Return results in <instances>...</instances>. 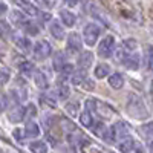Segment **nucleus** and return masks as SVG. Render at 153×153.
<instances>
[{
  "instance_id": "obj_1",
  "label": "nucleus",
  "mask_w": 153,
  "mask_h": 153,
  "mask_svg": "<svg viewBox=\"0 0 153 153\" xmlns=\"http://www.w3.org/2000/svg\"><path fill=\"white\" fill-rule=\"evenodd\" d=\"M127 109H129V113L135 118H144L147 117V110H146V106L143 104V101L136 98V97H132L129 104H127Z\"/></svg>"
},
{
  "instance_id": "obj_2",
  "label": "nucleus",
  "mask_w": 153,
  "mask_h": 153,
  "mask_svg": "<svg viewBox=\"0 0 153 153\" xmlns=\"http://www.w3.org/2000/svg\"><path fill=\"white\" fill-rule=\"evenodd\" d=\"M100 34H101L100 26H97L95 23H89V25H86V28L83 31V38H84V42L87 45H95Z\"/></svg>"
},
{
  "instance_id": "obj_3",
  "label": "nucleus",
  "mask_w": 153,
  "mask_h": 153,
  "mask_svg": "<svg viewBox=\"0 0 153 153\" xmlns=\"http://www.w3.org/2000/svg\"><path fill=\"white\" fill-rule=\"evenodd\" d=\"M113 49H115V40H113L112 35H107L106 38H103V42L100 43L98 54L103 57V58H109L113 54Z\"/></svg>"
},
{
  "instance_id": "obj_4",
  "label": "nucleus",
  "mask_w": 153,
  "mask_h": 153,
  "mask_svg": "<svg viewBox=\"0 0 153 153\" xmlns=\"http://www.w3.org/2000/svg\"><path fill=\"white\" fill-rule=\"evenodd\" d=\"M51 52H52V48H51V45L46 40H40L34 45V54L38 58H46L51 55Z\"/></svg>"
},
{
  "instance_id": "obj_5",
  "label": "nucleus",
  "mask_w": 153,
  "mask_h": 153,
  "mask_svg": "<svg viewBox=\"0 0 153 153\" xmlns=\"http://www.w3.org/2000/svg\"><path fill=\"white\" fill-rule=\"evenodd\" d=\"M9 22L17 28H25L29 23V20L26 19V16L22 11H11L9 12Z\"/></svg>"
},
{
  "instance_id": "obj_6",
  "label": "nucleus",
  "mask_w": 153,
  "mask_h": 153,
  "mask_svg": "<svg viewBox=\"0 0 153 153\" xmlns=\"http://www.w3.org/2000/svg\"><path fill=\"white\" fill-rule=\"evenodd\" d=\"M25 118H26V107H16V109H12L8 115V120L11 123H20L23 121Z\"/></svg>"
},
{
  "instance_id": "obj_7",
  "label": "nucleus",
  "mask_w": 153,
  "mask_h": 153,
  "mask_svg": "<svg viewBox=\"0 0 153 153\" xmlns=\"http://www.w3.org/2000/svg\"><path fill=\"white\" fill-rule=\"evenodd\" d=\"M113 132H115V136H117V139L120 138L121 141H123V139H126L127 136H129L130 129H129V126H127L124 121H120V123H117V124L113 126Z\"/></svg>"
},
{
  "instance_id": "obj_8",
  "label": "nucleus",
  "mask_w": 153,
  "mask_h": 153,
  "mask_svg": "<svg viewBox=\"0 0 153 153\" xmlns=\"http://www.w3.org/2000/svg\"><path fill=\"white\" fill-rule=\"evenodd\" d=\"M81 46H83V42H81L80 34H76V32L71 34L68 38V48L72 52H78V51H81Z\"/></svg>"
},
{
  "instance_id": "obj_9",
  "label": "nucleus",
  "mask_w": 153,
  "mask_h": 153,
  "mask_svg": "<svg viewBox=\"0 0 153 153\" xmlns=\"http://www.w3.org/2000/svg\"><path fill=\"white\" fill-rule=\"evenodd\" d=\"M80 146H81L83 153H103V147H100L98 144H94L92 141H89L87 138L83 139Z\"/></svg>"
},
{
  "instance_id": "obj_10",
  "label": "nucleus",
  "mask_w": 153,
  "mask_h": 153,
  "mask_svg": "<svg viewBox=\"0 0 153 153\" xmlns=\"http://www.w3.org/2000/svg\"><path fill=\"white\" fill-rule=\"evenodd\" d=\"M40 135V127L35 121H28L25 126V136L26 138H37Z\"/></svg>"
},
{
  "instance_id": "obj_11",
  "label": "nucleus",
  "mask_w": 153,
  "mask_h": 153,
  "mask_svg": "<svg viewBox=\"0 0 153 153\" xmlns=\"http://www.w3.org/2000/svg\"><path fill=\"white\" fill-rule=\"evenodd\" d=\"M12 40H14V43L17 45V48H20L22 51H25V52L31 51V48H32L31 42L25 35H14V37H12Z\"/></svg>"
},
{
  "instance_id": "obj_12",
  "label": "nucleus",
  "mask_w": 153,
  "mask_h": 153,
  "mask_svg": "<svg viewBox=\"0 0 153 153\" xmlns=\"http://www.w3.org/2000/svg\"><path fill=\"white\" fill-rule=\"evenodd\" d=\"M60 19H61V23H65L66 26H74V25L76 23V17H75V14L74 12H71V11H68V9H63L61 12H60Z\"/></svg>"
},
{
  "instance_id": "obj_13",
  "label": "nucleus",
  "mask_w": 153,
  "mask_h": 153,
  "mask_svg": "<svg viewBox=\"0 0 153 153\" xmlns=\"http://www.w3.org/2000/svg\"><path fill=\"white\" fill-rule=\"evenodd\" d=\"M49 31L51 34H52L54 38H57V40H63L65 38V29H63V26L58 23V22H52L51 23V26H49Z\"/></svg>"
},
{
  "instance_id": "obj_14",
  "label": "nucleus",
  "mask_w": 153,
  "mask_h": 153,
  "mask_svg": "<svg viewBox=\"0 0 153 153\" xmlns=\"http://www.w3.org/2000/svg\"><path fill=\"white\" fill-rule=\"evenodd\" d=\"M123 65H124L127 69H132V71L138 69V68H139V55H138V54L127 55V57L124 58V61H123Z\"/></svg>"
},
{
  "instance_id": "obj_15",
  "label": "nucleus",
  "mask_w": 153,
  "mask_h": 153,
  "mask_svg": "<svg viewBox=\"0 0 153 153\" xmlns=\"http://www.w3.org/2000/svg\"><path fill=\"white\" fill-rule=\"evenodd\" d=\"M92 60H94V55L91 52H83L78 58V66L81 71H86L87 68L92 66Z\"/></svg>"
},
{
  "instance_id": "obj_16",
  "label": "nucleus",
  "mask_w": 153,
  "mask_h": 153,
  "mask_svg": "<svg viewBox=\"0 0 153 153\" xmlns=\"http://www.w3.org/2000/svg\"><path fill=\"white\" fill-rule=\"evenodd\" d=\"M135 146H136V143L133 141L132 138H126V139H123V141H120L118 149H120L121 153H132V150L135 149Z\"/></svg>"
},
{
  "instance_id": "obj_17",
  "label": "nucleus",
  "mask_w": 153,
  "mask_h": 153,
  "mask_svg": "<svg viewBox=\"0 0 153 153\" xmlns=\"http://www.w3.org/2000/svg\"><path fill=\"white\" fill-rule=\"evenodd\" d=\"M95 112L100 115L101 118H110L112 115H113V110H112L107 104L100 103V101H97V109H95Z\"/></svg>"
},
{
  "instance_id": "obj_18",
  "label": "nucleus",
  "mask_w": 153,
  "mask_h": 153,
  "mask_svg": "<svg viewBox=\"0 0 153 153\" xmlns=\"http://www.w3.org/2000/svg\"><path fill=\"white\" fill-rule=\"evenodd\" d=\"M66 65H69L66 55L63 54V52H58V54L54 57V68H55V71L60 74V72L63 71V68H65Z\"/></svg>"
},
{
  "instance_id": "obj_19",
  "label": "nucleus",
  "mask_w": 153,
  "mask_h": 153,
  "mask_svg": "<svg viewBox=\"0 0 153 153\" xmlns=\"http://www.w3.org/2000/svg\"><path fill=\"white\" fill-rule=\"evenodd\" d=\"M34 81H35V84L40 87V89H46V87L49 86V81H48V78H46V75H45L42 71H37V72H35Z\"/></svg>"
},
{
  "instance_id": "obj_20",
  "label": "nucleus",
  "mask_w": 153,
  "mask_h": 153,
  "mask_svg": "<svg viewBox=\"0 0 153 153\" xmlns=\"http://www.w3.org/2000/svg\"><path fill=\"white\" fill-rule=\"evenodd\" d=\"M109 84H110L113 89H121V87L124 86V76H123L121 74H113V75H110Z\"/></svg>"
},
{
  "instance_id": "obj_21",
  "label": "nucleus",
  "mask_w": 153,
  "mask_h": 153,
  "mask_svg": "<svg viewBox=\"0 0 153 153\" xmlns=\"http://www.w3.org/2000/svg\"><path fill=\"white\" fill-rule=\"evenodd\" d=\"M29 150L32 153H48V146L43 141H34L29 144Z\"/></svg>"
},
{
  "instance_id": "obj_22",
  "label": "nucleus",
  "mask_w": 153,
  "mask_h": 153,
  "mask_svg": "<svg viewBox=\"0 0 153 153\" xmlns=\"http://www.w3.org/2000/svg\"><path fill=\"white\" fill-rule=\"evenodd\" d=\"M87 80V76H86V74L83 72V71H78V72H74V75L71 76V81H72V84H75V86H83L84 84V81Z\"/></svg>"
},
{
  "instance_id": "obj_23",
  "label": "nucleus",
  "mask_w": 153,
  "mask_h": 153,
  "mask_svg": "<svg viewBox=\"0 0 153 153\" xmlns=\"http://www.w3.org/2000/svg\"><path fill=\"white\" fill-rule=\"evenodd\" d=\"M55 94H57V98L58 100H66L69 97V94H71V89L66 84H60L55 89Z\"/></svg>"
},
{
  "instance_id": "obj_24",
  "label": "nucleus",
  "mask_w": 153,
  "mask_h": 153,
  "mask_svg": "<svg viewBox=\"0 0 153 153\" xmlns=\"http://www.w3.org/2000/svg\"><path fill=\"white\" fill-rule=\"evenodd\" d=\"M110 72V66L109 65H98L95 68V76L97 78H104V76H107Z\"/></svg>"
},
{
  "instance_id": "obj_25",
  "label": "nucleus",
  "mask_w": 153,
  "mask_h": 153,
  "mask_svg": "<svg viewBox=\"0 0 153 153\" xmlns=\"http://www.w3.org/2000/svg\"><path fill=\"white\" fill-rule=\"evenodd\" d=\"M16 5H17V6H22V8L26 11L28 14H31V16H37V14H38V9H37L32 3H29V2H16Z\"/></svg>"
},
{
  "instance_id": "obj_26",
  "label": "nucleus",
  "mask_w": 153,
  "mask_h": 153,
  "mask_svg": "<svg viewBox=\"0 0 153 153\" xmlns=\"http://www.w3.org/2000/svg\"><path fill=\"white\" fill-rule=\"evenodd\" d=\"M19 69H20V72H22L23 75H26V76H29V75L34 74V65H32V63H29V61H23V63H20Z\"/></svg>"
},
{
  "instance_id": "obj_27",
  "label": "nucleus",
  "mask_w": 153,
  "mask_h": 153,
  "mask_svg": "<svg viewBox=\"0 0 153 153\" xmlns=\"http://www.w3.org/2000/svg\"><path fill=\"white\" fill-rule=\"evenodd\" d=\"M12 35V31H11V26H9V23L8 22H3V20H0V37H3V38H8Z\"/></svg>"
},
{
  "instance_id": "obj_28",
  "label": "nucleus",
  "mask_w": 153,
  "mask_h": 153,
  "mask_svg": "<svg viewBox=\"0 0 153 153\" xmlns=\"http://www.w3.org/2000/svg\"><path fill=\"white\" fill-rule=\"evenodd\" d=\"M103 139H104L106 143H109V144L115 143V139H117V136H115L113 127H107V129L104 130V133H103Z\"/></svg>"
},
{
  "instance_id": "obj_29",
  "label": "nucleus",
  "mask_w": 153,
  "mask_h": 153,
  "mask_svg": "<svg viewBox=\"0 0 153 153\" xmlns=\"http://www.w3.org/2000/svg\"><path fill=\"white\" fill-rule=\"evenodd\" d=\"M123 48H124V51H126V54H132L133 51H136V48H138V43L135 42V40H126L124 43H123Z\"/></svg>"
},
{
  "instance_id": "obj_30",
  "label": "nucleus",
  "mask_w": 153,
  "mask_h": 153,
  "mask_svg": "<svg viewBox=\"0 0 153 153\" xmlns=\"http://www.w3.org/2000/svg\"><path fill=\"white\" fill-rule=\"evenodd\" d=\"M66 112L71 115V117H75L76 113H78V109H80V104L76 103V101H71V103H68L66 104Z\"/></svg>"
},
{
  "instance_id": "obj_31",
  "label": "nucleus",
  "mask_w": 153,
  "mask_h": 153,
  "mask_svg": "<svg viewBox=\"0 0 153 153\" xmlns=\"http://www.w3.org/2000/svg\"><path fill=\"white\" fill-rule=\"evenodd\" d=\"M92 121H94V120H92V115L89 113L87 110L81 113V117H80V123H81L84 127H92Z\"/></svg>"
},
{
  "instance_id": "obj_32",
  "label": "nucleus",
  "mask_w": 153,
  "mask_h": 153,
  "mask_svg": "<svg viewBox=\"0 0 153 153\" xmlns=\"http://www.w3.org/2000/svg\"><path fill=\"white\" fill-rule=\"evenodd\" d=\"M141 132H143V135L144 136H153V121H150V123H146L144 126H141Z\"/></svg>"
},
{
  "instance_id": "obj_33",
  "label": "nucleus",
  "mask_w": 153,
  "mask_h": 153,
  "mask_svg": "<svg viewBox=\"0 0 153 153\" xmlns=\"http://www.w3.org/2000/svg\"><path fill=\"white\" fill-rule=\"evenodd\" d=\"M23 29H25V32L29 34V35H37V34H38V26H37L35 23H32V22H29Z\"/></svg>"
},
{
  "instance_id": "obj_34",
  "label": "nucleus",
  "mask_w": 153,
  "mask_h": 153,
  "mask_svg": "<svg viewBox=\"0 0 153 153\" xmlns=\"http://www.w3.org/2000/svg\"><path fill=\"white\" fill-rule=\"evenodd\" d=\"M104 130H106V127L103 126V123H97L95 126H92V132L95 135H98V136H103Z\"/></svg>"
},
{
  "instance_id": "obj_35",
  "label": "nucleus",
  "mask_w": 153,
  "mask_h": 153,
  "mask_svg": "<svg viewBox=\"0 0 153 153\" xmlns=\"http://www.w3.org/2000/svg\"><path fill=\"white\" fill-rule=\"evenodd\" d=\"M42 103L49 106V107H54L55 106V98H52L51 95H42Z\"/></svg>"
},
{
  "instance_id": "obj_36",
  "label": "nucleus",
  "mask_w": 153,
  "mask_h": 153,
  "mask_svg": "<svg viewBox=\"0 0 153 153\" xmlns=\"http://www.w3.org/2000/svg\"><path fill=\"white\" fill-rule=\"evenodd\" d=\"M9 81V72L6 69H0V86H3Z\"/></svg>"
},
{
  "instance_id": "obj_37",
  "label": "nucleus",
  "mask_w": 153,
  "mask_h": 153,
  "mask_svg": "<svg viewBox=\"0 0 153 153\" xmlns=\"http://www.w3.org/2000/svg\"><path fill=\"white\" fill-rule=\"evenodd\" d=\"M86 109H87L89 113H91V112H95V109H97V101L87 100V101H86Z\"/></svg>"
},
{
  "instance_id": "obj_38",
  "label": "nucleus",
  "mask_w": 153,
  "mask_h": 153,
  "mask_svg": "<svg viewBox=\"0 0 153 153\" xmlns=\"http://www.w3.org/2000/svg\"><path fill=\"white\" fill-rule=\"evenodd\" d=\"M61 126L65 127V130L66 132H71V130H75V126L71 123V121H68V120H61Z\"/></svg>"
},
{
  "instance_id": "obj_39",
  "label": "nucleus",
  "mask_w": 153,
  "mask_h": 153,
  "mask_svg": "<svg viewBox=\"0 0 153 153\" xmlns=\"http://www.w3.org/2000/svg\"><path fill=\"white\" fill-rule=\"evenodd\" d=\"M23 133H25V132H22L20 129H16L14 132H12V135H14V138L17 139L19 143H22V141H23V138H25V135H23Z\"/></svg>"
},
{
  "instance_id": "obj_40",
  "label": "nucleus",
  "mask_w": 153,
  "mask_h": 153,
  "mask_svg": "<svg viewBox=\"0 0 153 153\" xmlns=\"http://www.w3.org/2000/svg\"><path fill=\"white\" fill-rule=\"evenodd\" d=\"M35 113H37L35 106H34V104H29V106L26 107V117H35Z\"/></svg>"
},
{
  "instance_id": "obj_41",
  "label": "nucleus",
  "mask_w": 153,
  "mask_h": 153,
  "mask_svg": "<svg viewBox=\"0 0 153 153\" xmlns=\"http://www.w3.org/2000/svg\"><path fill=\"white\" fill-rule=\"evenodd\" d=\"M6 106H8V100H6L5 97L0 95V113H2V112L6 109Z\"/></svg>"
},
{
  "instance_id": "obj_42",
  "label": "nucleus",
  "mask_w": 153,
  "mask_h": 153,
  "mask_svg": "<svg viewBox=\"0 0 153 153\" xmlns=\"http://www.w3.org/2000/svg\"><path fill=\"white\" fill-rule=\"evenodd\" d=\"M147 66H149V69H152V71H153V52L149 55V60H147Z\"/></svg>"
},
{
  "instance_id": "obj_43",
  "label": "nucleus",
  "mask_w": 153,
  "mask_h": 153,
  "mask_svg": "<svg viewBox=\"0 0 153 153\" xmlns=\"http://www.w3.org/2000/svg\"><path fill=\"white\" fill-rule=\"evenodd\" d=\"M38 5H42V6H46V8H51V6H54L55 5V2H38Z\"/></svg>"
},
{
  "instance_id": "obj_44",
  "label": "nucleus",
  "mask_w": 153,
  "mask_h": 153,
  "mask_svg": "<svg viewBox=\"0 0 153 153\" xmlns=\"http://www.w3.org/2000/svg\"><path fill=\"white\" fill-rule=\"evenodd\" d=\"M5 12H6V5L3 2H0V17H2Z\"/></svg>"
},
{
  "instance_id": "obj_45",
  "label": "nucleus",
  "mask_w": 153,
  "mask_h": 153,
  "mask_svg": "<svg viewBox=\"0 0 153 153\" xmlns=\"http://www.w3.org/2000/svg\"><path fill=\"white\" fill-rule=\"evenodd\" d=\"M132 153H143V149H141V146H135V149L132 150Z\"/></svg>"
},
{
  "instance_id": "obj_46",
  "label": "nucleus",
  "mask_w": 153,
  "mask_h": 153,
  "mask_svg": "<svg viewBox=\"0 0 153 153\" xmlns=\"http://www.w3.org/2000/svg\"><path fill=\"white\" fill-rule=\"evenodd\" d=\"M66 5H68V6H75L76 2H66Z\"/></svg>"
},
{
  "instance_id": "obj_47",
  "label": "nucleus",
  "mask_w": 153,
  "mask_h": 153,
  "mask_svg": "<svg viewBox=\"0 0 153 153\" xmlns=\"http://www.w3.org/2000/svg\"><path fill=\"white\" fill-rule=\"evenodd\" d=\"M150 153H153V141L150 143Z\"/></svg>"
},
{
  "instance_id": "obj_48",
  "label": "nucleus",
  "mask_w": 153,
  "mask_h": 153,
  "mask_svg": "<svg viewBox=\"0 0 153 153\" xmlns=\"http://www.w3.org/2000/svg\"><path fill=\"white\" fill-rule=\"evenodd\" d=\"M150 16L153 17V6H152V9H150Z\"/></svg>"
},
{
  "instance_id": "obj_49",
  "label": "nucleus",
  "mask_w": 153,
  "mask_h": 153,
  "mask_svg": "<svg viewBox=\"0 0 153 153\" xmlns=\"http://www.w3.org/2000/svg\"><path fill=\"white\" fill-rule=\"evenodd\" d=\"M152 91H153V81H152Z\"/></svg>"
}]
</instances>
